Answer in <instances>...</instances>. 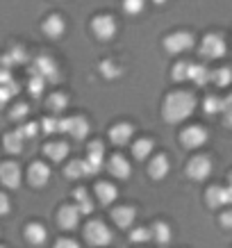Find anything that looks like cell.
Segmentation results:
<instances>
[{"label": "cell", "mask_w": 232, "mask_h": 248, "mask_svg": "<svg viewBox=\"0 0 232 248\" xmlns=\"http://www.w3.org/2000/svg\"><path fill=\"white\" fill-rule=\"evenodd\" d=\"M18 135H21L23 139H34V137L39 135V125L37 123H25V125L18 130Z\"/></svg>", "instance_id": "37"}, {"label": "cell", "mask_w": 232, "mask_h": 248, "mask_svg": "<svg viewBox=\"0 0 232 248\" xmlns=\"http://www.w3.org/2000/svg\"><path fill=\"white\" fill-rule=\"evenodd\" d=\"M135 217H137V210H135V207H127V205L116 207V210L112 212L114 223H116L119 228H130L132 223H135Z\"/></svg>", "instance_id": "16"}, {"label": "cell", "mask_w": 232, "mask_h": 248, "mask_svg": "<svg viewBox=\"0 0 232 248\" xmlns=\"http://www.w3.org/2000/svg\"><path fill=\"white\" fill-rule=\"evenodd\" d=\"M171 164H169V157L166 155H155V157L150 159V166H148V173L155 178V180H162L166 178V173H169Z\"/></svg>", "instance_id": "18"}, {"label": "cell", "mask_w": 232, "mask_h": 248, "mask_svg": "<svg viewBox=\"0 0 232 248\" xmlns=\"http://www.w3.org/2000/svg\"><path fill=\"white\" fill-rule=\"evenodd\" d=\"M221 223H223V228H230L232 226V214H230V212H225L223 217H221Z\"/></svg>", "instance_id": "45"}, {"label": "cell", "mask_w": 232, "mask_h": 248, "mask_svg": "<svg viewBox=\"0 0 232 248\" xmlns=\"http://www.w3.org/2000/svg\"><path fill=\"white\" fill-rule=\"evenodd\" d=\"M55 248H80V244H77V241H73V239H57Z\"/></svg>", "instance_id": "43"}, {"label": "cell", "mask_w": 232, "mask_h": 248, "mask_svg": "<svg viewBox=\"0 0 232 248\" xmlns=\"http://www.w3.org/2000/svg\"><path fill=\"white\" fill-rule=\"evenodd\" d=\"M9 214V198L5 194H0V217Z\"/></svg>", "instance_id": "44"}, {"label": "cell", "mask_w": 232, "mask_h": 248, "mask_svg": "<svg viewBox=\"0 0 232 248\" xmlns=\"http://www.w3.org/2000/svg\"><path fill=\"white\" fill-rule=\"evenodd\" d=\"M171 226L169 223H164V221H157L155 226H153V230H150V239H155L157 244H169L171 241Z\"/></svg>", "instance_id": "22"}, {"label": "cell", "mask_w": 232, "mask_h": 248, "mask_svg": "<svg viewBox=\"0 0 232 248\" xmlns=\"http://www.w3.org/2000/svg\"><path fill=\"white\" fill-rule=\"evenodd\" d=\"M0 180H2L5 187L16 189L21 185V166L14 164V162H5L0 166Z\"/></svg>", "instance_id": "11"}, {"label": "cell", "mask_w": 232, "mask_h": 248, "mask_svg": "<svg viewBox=\"0 0 232 248\" xmlns=\"http://www.w3.org/2000/svg\"><path fill=\"white\" fill-rule=\"evenodd\" d=\"M96 196H98V201L100 203H114L116 201V196H119V191H116V187H114L112 182H98L96 185Z\"/></svg>", "instance_id": "21"}, {"label": "cell", "mask_w": 232, "mask_h": 248, "mask_svg": "<svg viewBox=\"0 0 232 248\" xmlns=\"http://www.w3.org/2000/svg\"><path fill=\"white\" fill-rule=\"evenodd\" d=\"M187 173H189V178H191V180H196V182L210 178V173H212L210 157H205V155H196V157L187 164Z\"/></svg>", "instance_id": "9"}, {"label": "cell", "mask_w": 232, "mask_h": 248, "mask_svg": "<svg viewBox=\"0 0 232 248\" xmlns=\"http://www.w3.org/2000/svg\"><path fill=\"white\" fill-rule=\"evenodd\" d=\"M189 64H191V62H180V64L173 66V80H175V82H185L189 78Z\"/></svg>", "instance_id": "30"}, {"label": "cell", "mask_w": 232, "mask_h": 248, "mask_svg": "<svg viewBox=\"0 0 232 248\" xmlns=\"http://www.w3.org/2000/svg\"><path fill=\"white\" fill-rule=\"evenodd\" d=\"M180 139H182V143L187 148H201L202 143L207 141V130L202 128V125H189V128L182 130Z\"/></svg>", "instance_id": "10"}, {"label": "cell", "mask_w": 232, "mask_h": 248, "mask_svg": "<svg viewBox=\"0 0 232 248\" xmlns=\"http://www.w3.org/2000/svg\"><path fill=\"white\" fill-rule=\"evenodd\" d=\"M44 153L53 159V162H62V159L68 155V146H66V143H62V141H55V143L44 146Z\"/></svg>", "instance_id": "23"}, {"label": "cell", "mask_w": 232, "mask_h": 248, "mask_svg": "<svg viewBox=\"0 0 232 248\" xmlns=\"http://www.w3.org/2000/svg\"><path fill=\"white\" fill-rule=\"evenodd\" d=\"M66 103H68V96H64V93H53V96L48 98V107L55 109V112H62L66 107Z\"/></svg>", "instance_id": "32"}, {"label": "cell", "mask_w": 232, "mask_h": 248, "mask_svg": "<svg viewBox=\"0 0 232 248\" xmlns=\"http://www.w3.org/2000/svg\"><path fill=\"white\" fill-rule=\"evenodd\" d=\"M44 32L50 39H60L62 34L66 32V23H64V18H62L60 14L48 16V18H46V23H44Z\"/></svg>", "instance_id": "14"}, {"label": "cell", "mask_w": 232, "mask_h": 248, "mask_svg": "<svg viewBox=\"0 0 232 248\" xmlns=\"http://www.w3.org/2000/svg\"><path fill=\"white\" fill-rule=\"evenodd\" d=\"M84 175V162L82 159H73L66 169V178H82Z\"/></svg>", "instance_id": "33"}, {"label": "cell", "mask_w": 232, "mask_h": 248, "mask_svg": "<svg viewBox=\"0 0 232 248\" xmlns=\"http://www.w3.org/2000/svg\"><path fill=\"white\" fill-rule=\"evenodd\" d=\"M153 148H155V143L150 141V139H139V141H135V146H132V155H135L137 159H146Z\"/></svg>", "instance_id": "26"}, {"label": "cell", "mask_w": 232, "mask_h": 248, "mask_svg": "<svg viewBox=\"0 0 232 248\" xmlns=\"http://www.w3.org/2000/svg\"><path fill=\"white\" fill-rule=\"evenodd\" d=\"M28 180H30L32 187H44L46 182L50 180V169H48L44 162H34V164L30 166Z\"/></svg>", "instance_id": "12"}, {"label": "cell", "mask_w": 232, "mask_h": 248, "mask_svg": "<svg viewBox=\"0 0 232 248\" xmlns=\"http://www.w3.org/2000/svg\"><path fill=\"white\" fill-rule=\"evenodd\" d=\"M210 80H214L218 87H225V84L230 82V68H218V71L210 73Z\"/></svg>", "instance_id": "34"}, {"label": "cell", "mask_w": 232, "mask_h": 248, "mask_svg": "<svg viewBox=\"0 0 232 248\" xmlns=\"http://www.w3.org/2000/svg\"><path fill=\"white\" fill-rule=\"evenodd\" d=\"M103 155H105V148H103V143L100 141H93L89 146V155L84 162V175H96L100 171V166H103Z\"/></svg>", "instance_id": "8"}, {"label": "cell", "mask_w": 232, "mask_h": 248, "mask_svg": "<svg viewBox=\"0 0 232 248\" xmlns=\"http://www.w3.org/2000/svg\"><path fill=\"white\" fill-rule=\"evenodd\" d=\"M109 171H112V175H116V178H121V180H125V178H130V162H127L123 155H114L112 159H109Z\"/></svg>", "instance_id": "20"}, {"label": "cell", "mask_w": 232, "mask_h": 248, "mask_svg": "<svg viewBox=\"0 0 232 248\" xmlns=\"http://www.w3.org/2000/svg\"><path fill=\"white\" fill-rule=\"evenodd\" d=\"M5 57H7L9 64H23V62L28 60V53H25V48H23V46H12L9 55H5Z\"/></svg>", "instance_id": "29"}, {"label": "cell", "mask_w": 232, "mask_h": 248, "mask_svg": "<svg viewBox=\"0 0 232 248\" xmlns=\"http://www.w3.org/2000/svg\"><path fill=\"white\" fill-rule=\"evenodd\" d=\"M60 132H68L75 139H84L89 135V121L82 116H73V119H60Z\"/></svg>", "instance_id": "7"}, {"label": "cell", "mask_w": 232, "mask_h": 248, "mask_svg": "<svg viewBox=\"0 0 232 248\" xmlns=\"http://www.w3.org/2000/svg\"><path fill=\"white\" fill-rule=\"evenodd\" d=\"M18 93V84L12 80V82L7 84H0V107H5V103H7L12 96H16Z\"/></svg>", "instance_id": "28"}, {"label": "cell", "mask_w": 232, "mask_h": 248, "mask_svg": "<svg viewBox=\"0 0 232 248\" xmlns=\"http://www.w3.org/2000/svg\"><path fill=\"white\" fill-rule=\"evenodd\" d=\"M232 201V194L228 187H212L210 191H207V203L212 205V207H223V205H228Z\"/></svg>", "instance_id": "17"}, {"label": "cell", "mask_w": 232, "mask_h": 248, "mask_svg": "<svg viewBox=\"0 0 232 248\" xmlns=\"http://www.w3.org/2000/svg\"><path fill=\"white\" fill-rule=\"evenodd\" d=\"M143 7H146V0H123V9H125L130 16L141 14Z\"/></svg>", "instance_id": "31"}, {"label": "cell", "mask_w": 232, "mask_h": 248, "mask_svg": "<svg viewBox=\"0 0 232 248\" xmlns=\"http://www.w3.org/2000/svg\"><path fill=\"white\" fill-rule=\"evenodd\" d=\"M196 87H205V84L210 82V71L205 64H189V78Z\"/></svg>", "instance_id": "19"}, {"label": "cell", "mask_w": 232, "mask_h": 248, "mask_svg": "<svg viewBox=\"0 0 232 248\" xmlns=\"http://www.w3.org/2000/svg\"><path fill=\"white\" fill-rule=\"evenodd\" d=\"M0 248H2V246H0Z\"/></svg>", "instance_id": "47"}, {"label": "cell", "mask_w": 232, "mask_h": 248, "mask_svg": "<svg viewBox=\"0 0 232 248\" xmlns=\"http://www.w3.org/2000/svg\"><path fill=\"white\" fill-rule=\"evenodd\" d=\"M218 109H221V100L214 96H207V100H205V112L207 114H218Z\"/></svg>", "instance_id": "39"}, {"label": "cell", "mask_w": 232, "mask_h": 248, "mask_svg": "<svg viewBox=\"0 0 232 248\" xmlns=\"http://www.w3.org/2000/svg\"><path fill=\"white\" fill-rule=\"evenodd\" d=\"M201 55L205 60H218L225 55V39L221 34H207L201 44Z\"/></svg>", "instance_id": "5"}, {"label": "cell", "mask_w": 232, "mask_h": 248, "mask_svg": "<svg viewBox=\"0 0 232 248\" xmlns=\"http://www.w3.org/2000/svg\"><path fill=\"white\" fill-rule=\"evenodd\" d=\"M194 41L196 39L191 32L180 30V32H173V34H169V37L164 39V48L171 55H182V53H187V50L194 48Z\"/></svg>", "instance_id": "3"}, {"label": "cell", "mask_w": 232, "mask_h": 248, "mask_svg": "<svg viewBox=\"0 0 232 248\" xmlns=\"http://www.w3.org/2000/svg\"><path fill=\"white\" fill-rule=\"evenodd\" d=\"M196 109V98L189 93V91H173L169 93L164 100V119L169 123H182L185 119L191 116V112Z\"/></svg>", "instance_id": "1"}, {"label": "cell", "mask_w": 232, "mask_h": 248, "mask_svg": "<svg viewBox=\"0 0 232 248\" xmlns=\"http://www.w3.org/2000/svg\"><path fill=\"white\" fill-rule=\"evenodd\" d=\"M130 239L135 241V244H143V241H150V230H148V228H137V230H132Z\"/></svg>", "instance_id": "36"}, {"label": "cell", "mask_w": 232, "mask_h": 248, "mask_svg": "<svg viewBox=\"0 0 232 248\" xmlns=\"http://www.w3.org/2000/svg\"><path fill=\"white\" fill-rule=\"evenodd\" d=\"M30 73L34 78H39V80H44V82H60V66L48 55H39L34 64H32Z\"/></svg>", "instance_id": "2"}, {"label": "cell", "mask_w": 232, "mask_h": 248, "mask_svg": "<svg viewBox=\"0 0 232 248\" xmlns=\"http://www.w3.org/2000/svg\"><path fill=\"white\" fill-rule=\"evenodd\" d=\"M100 71L105 73V78H116V76L121 73V68H119V66H114L112 62H105V64L100 66Z\"/></svg>", "instance_id": "42"}, {"label": "cell", "mask_w": 232, "mask_h": 248, "mask_svg": "<svg viewBox=\"0 0 232 248\" xmlns=\"http://www.w3.org/2000/svg\"><path fill=\"white\" fill-rule=\"evenodd\" d=\"M5 151L7 153H23V137L18 132H9L5 137Z\"/></svg>", "instance_id": "27"}, {"label": "cell", "mask_w": 232, "mask_h": 248, "mask_svg": "<svg viewBox=\"0 0 232 248\" xmlns=\"http://www.w3.org/2000/svg\"><path fill=\"white\" fill-rule=\"evenodd\" d=\"M25 237H28V241H32L34 246H41L46 241V237H48V232H46V228L41 226V223H32V226H28V230H25Z\"/></svg>", "instance_id": "24"}, {"label": "cell", "mask_w": 232, "mask_h": 248, "mask_svg": "<svg viewBox=\"0 0 232 248\" xmlns=\"http://www.w3.org/2000/svg\"><path fill=\"white\" fill-rule=\"evenodd\" d=\"M80 223V212L75 205H66V207H62L60 210V226L64 230H75Z\"/></svg>", "instance_id": "13"}, {"label": "cell", "mask_w": 232, "mask_h": 248, "mask_svg": "<svg viewBox=\"0 0 232 248\" xmlns=\"http://www.w3.org/2000/svg\"><path fill=\"white\" fill-rule=\"evenodd\" d=\"M41 128H44V132H48V135H55V132H60V121L57 119H44Z\"/></svg>", "instance_id": "40"}, {"label": "cell", "mask_w": 232, "mask_h": 248, "mask_svg": "<svg viewBox=\"0 0 232 248\" xmlns=\"http://www.w3.org/2000/svg\"><path fill=\"white\" fill-rule=\"evenodd\" d=\"M91 30H93V34H96L98 39L107 41V39H112L114 34H116V21H114V16H109V14H100L91 21Z\"/></svg>", "instance_id": "6"}, {"label": "cell", "mask_w": 232, "mask_h": 248, "mask_svg": "<svg viewBox=\"0 0 232 248\" xmlns=\"http://www.w3.org/2000/svg\"><path fill=\"white\" fill-rule=\"evenodd\" d=\"M132 135H135V128L130 125V123H119V125H114L109 137H112V141L116 146H125V143L132 141Z\"/></svg>", "instance_id": "15"}, {"label": "cell", "mask_w": 232, "mask_h": 248, "mask_svg": "<svg viewBox=\"0 0 232 248\" xmlns=\"http://www.w3.org/2000/svg\"><path fill=\"white\" fill-rule=\"evenodd\" d=\"M155 5H164V2H169V0H153Z\"/></svg>", "instance_id": "46"}, {"label": "cell", "mask_w": 232, "mask_h": 248, "mask_svg": "<svg viewBox=\"0 0 232 248\" xmlns=\"http://www.w3.org/2000/svg\"><path fill=\"white\" fill-rule=\"evenodd\" d=\"M44 87H46L44 80H39V78L32 76V80H30V93L32 96H41V93H44Z\"/></svg>", "instance_id": "41"}, {"label": "cell", "mask_w": 232, "mask_h": 248, "mask_svg": "<svg viewBox=\"0 0 232 248\" xmlns=\"http://www.w3.org/2000/svg\"><path fill=\"white\" fill-rule=\"evenodd\" d=\"M75 201H77V212L80 214H91L93 212V205H91V198L87 194V189H77L75 191Z\"/></svg>", "instance_id": "25"}, {"label": "cell", "mask_w": 232, "mask_h": 248, "mask_svg": "<svg viewBox=\"0 0 232 248\" xmlns=\"http://www.w3.org/2000/svg\"><path fill=\"white\" fill-rule=\"evenodd\" d=\"M28 112H30V107L25 105V103H18V105L12 109V121H25V116H28Z\"/></svg>", "instance_id": "38"}, {"label": "cell", "mask_w": 232, "mask_h": 248, "mask_svg": "<svg viewBox=\"0 0 232 248\" xmlns=\"http://www.w3.org/2000/svg\"><path fill=\"white\" fill-rule=\"evenodd\" d=\"M84 237L93 246H107V244H112V230L103 221H91L89 226H87V230H84Z\"/></svg>", "instance_id": "4"}, {"label": "cell", "mask_w": 232, "mask_h": 248, "mask_svg": "<svg viewBox=\"0 0 232 248\" xmlns=\"http://www.w3.org/2000/svg\"><path fill=\"white\" fill-rule=\"evenodd\" d=\"M12 64L7 62V57H0V84L12 82V73H9Z\"/></svg>", "instance_id": "35"}]
</instances>
